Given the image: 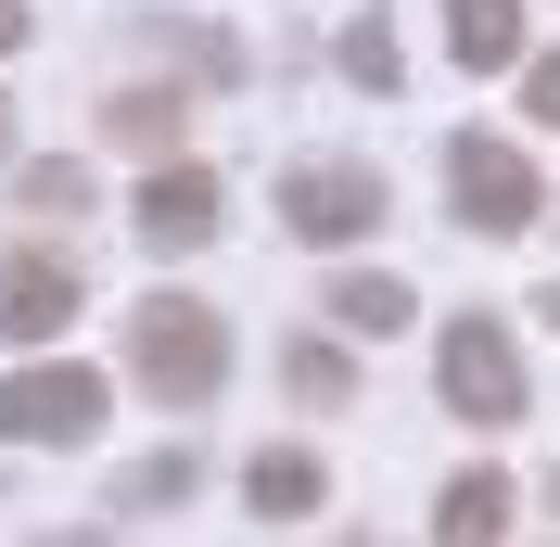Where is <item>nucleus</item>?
<instances>
[{
    "instance_id": "obj_1",
    "label": "nucleus",
    "mask_w": 560,
    "mask_h": 547,
    "mask_svg": "<svg viewBox=\"0 0 560 547\" xmlns=\"http://www.w3.org/2000/svg\"><path fill=\"white\" fill-rule=\"evenodd\" d=\"M128 370L153 408H217V382H230V318L205 293H140L128 306Z\"/></svg>"
},
{
    "instance_id": "obj_2",
    "label": "nucleus",
    "mask_w": 560,
    "mask_h": 547,
    "mask_svg": "<svg viewBox=\"0 0 560 547\" xmlns=\"http://www.w3.org/2000/svg\"><path fill=\"white\" fill-rule=\"evenodd\" d=\"M433 395H446V420H471V433H510V420L535 408V370H523V344H510V318L458 306L446 331H433Z\"/></svg>"
},
{
    "instance_id": "obj_3",
    "label": "nucleus",
    "mask_w": 560,
    "mask_h": 547,
    "mask_svg": "<svg viewBox=\"0 0 560 547\" xmlns=\"http://www.w3.org/2000/svg\"><path fill=\"white\" fill-rule=\"evenodd\" d=\"M446 217L471 242H510V230H535L548 217V178H535V153L510 128H458L446 140Z\"/></svg>"
},
{
    "instance_id": "obj_4",
    "label": "nucleus",
    "mask_w": 560,
    "mask_h": 547,
    "mask_svg": "<svg viewBox=\"0 0 560 547\" xmlns=\"http://www.w3.org/2000/svg\"><path fill=\"white\" fill-rule=\"evenodd\" d=\"M383 217H395V191H383V166H357V153H293V166H280V230L318 242V255L370 242Z\"/></svg>"
},
{
    "instance_id": "obj_5",
    "label": "nucleus",
    "mask_w": 560,
    "mask_h": 547,
    "mask_svg": "<svg viewBox=\"0 0 560 547\" xmlns=\"http://www.w3.org/2000/svg\"><path fill=\"white\" fill-rule=\"evenodd\" d=\"M90 433H103V370H77V357L0 370V445H90Z\"/></svg>"
},
{
    "instance_id": "obj_6",
    "label": "nucleus",
    "mask_w": 560,
    "mask_h": 547,
    "mask_svg": "<svg viewBox=\"0 0 560 547\" xmlns=\"http://www.w3.org/2000/svg\"><path fill=\"white\" fill-rule=\"evenodd\" d=\"M77 306H90V280H77L51 242H13V255H0V344H51Z\"/></svg>"
},
{
    "instance_id": "obj_7",
    "label": "nucleus",
    "mask_w": 560,
    "mask_h": 547,
    "mask_svg": "<svg viewBox=\"0 0 560 547\" xmlns=\"http://www.w3.org/2000/svg\"><path fill=\"white\" fill-rule=\"evenodd\" d=\"M128 230L153 242V255H191V242L217 230V166H191V153H166V166L140 178V205H128Z\"/></svg>"
},
{
    "instance_id": "obj_8",
    "label": "nucleus",
    "mask_w": 560,
    "mask_h": 547,
    "mask_svg": "<svg viewBox=\"0 0 560 547\" xmlns=\"http://www.w3.org/2000/svg\"><path fill=\"white\" fill-rule=\"evenodd\" d=\"M243 497H255V522H306L318 497H331V472H318V445H255Z\"/></svg>"
},
{
    "instance_id": "obj_9",
    "label": "nucleus",
    "mask_w": 560,
    "mask_h": 547,
    "mask_svg": "<svg viewBox=\"0 0 560 547\" xmlns=\"http://www.w3.org/2000/svg\"><path fill=\"white\" fill-rule=\"evenodd\" d=\"M433 547H510V472H458L433 497Z\"/></svg>"
},
{
    "instance_id": "obj_10",
    "label": "nucleus",
    "mask_w": 560,
    "mask_h": 547,
    "mask_svg": "<svg viewBox=\"0 0 560 547\" xmlns=\"http://www.w3.org/2000/svg\"><path fill=\"white\" fill-rule=\"evenodd\" d=\"M178 128H191V103H178V90H115V103H103V140H115V153H140V166H166Z\"/></svg>"
},
{
    "instance_id": "obj_11",
    "label": "nucleus",
    "mask_w": 560,
    "mask_h": 547,
    "mask_svg": "<svg viewBox=\"0 0 560 547\" xmlns=\"http://www.w3.org/2000/svg\"><path fill=\"white\" fill-rule=\"evenodd\" d=\"M280 395H293V408H345V395H357L345 331H293V344H280Z\"/></svg>"
},
{
    "instance_id": "obj_12",
    "label": "nucleus",
    "mask_w": 560,
    "mask_h": 547,
    "mask_svg": "<svg viewBox=\"0 0 560 547\" xmlns=\"http://www.w3.org/2000/svg\"><path fill=\"white\" fill-rule=\"evenodd\" d=\"M446 51L471 77H510V51H523V0H446Z\"/></svg>"
},
{
    "instance_id": "obj_13",
    "label": "nucleus",
    "mask_w": 560,
    "mask_h": 547,
    "mask_svg": "<svg viewBox=\"0 0 560 547\" xmlns=\"http://www.w3.org/2000/svg\"><path fill=\"white\" fill-rule=\"evenodd\" d=\"M318 306H331V331H345V344H370V331H408V280H383V268H345L331 293H318Z\"/></svg>"
},
{
    "instance_id": "obj_14",
    "label": "nucleus",
    "mask_w": 560,
    "mask_h": 547,
    "mask_svg": "<svg viewBox=\"0 0 560 547\" xmlns=\"http://www.w3.org/2000/svg\"><path fill=\"white\" fill-rule=\"evenodd\" d=\"M191 484H205V458H191V445H166V458H140V472H115V497H103V510H178Z\"/></svg>"
},
{
    "instance_id": "obj_15",
    "label": "nucleus",
    "mask_w": 560,
    "mask_h": 547,
    "mask_svg": "<svg viewBox=\"0 0 560 547\" xmlns=\"http://www.w3.org/2000/svg\"><path fill=\"white\" fill-rule=\"evenodd\" d=\"M345 77L370 90V103H395V90H408V51H395L383 13H357V26H345Z\"/></svg>"
},
{
    "instance_id": "obj_16",
    "label": "nucleus",
    "mask_w": 560,
    "mask_h": 547,
    "mask_svg": "<svg viewBox=\"0 0 560 547\" xmlns=\"http://www.w3.org/2000/svg\"><path fill=\"white\" fill-rule=\"evenodd\" d=\"M13 205H26V217H77V205H90V166H77V153H38V166L13 178Z\"/></svg>"
},
{
    "instance_id": "obj_17",
    "label": "nucleus",
    "mask_w": 560,
    "mask_h": 547,
    "mask_svg": "<svg viewBox=\"0 0 560 547\" xmlns=\"http://www.w3.org/2000/svg\"><path fill=\"white\" fill-rule=\"evenodd\" d=\"M523 115H535V128H560V51H535V65H523Z\"/></svg>"
},
{
    "instance_id": "obj_18",
    "label": "nucleus",
    "mask_w": 560,
    "mask_h": 547,
    "mask_svg": "<svg viewBox=\"0 0 560 547\" xmlns=\"http://www.w3.org/2000/svg\"><path fill=\"white\" fill-rule=\"evenodd\" d=\"M13 51H26V0H0V65H13Z\"/></svg>"
},
{
    "instance_id": "obj_19",
    "label": "nucleus",
    "mask_w": 560,
    "mask_h": 547,
    "mask_svg": "<svg viewBox=\"0 0 560 547\" xmlns=\"http://www.w3.org/2000/svg\"><path fill=\"white\" fill-rule=\"evenodd\" d=\"M0 153H13V103H0Z\"/></svg>"
}]
</instances>
